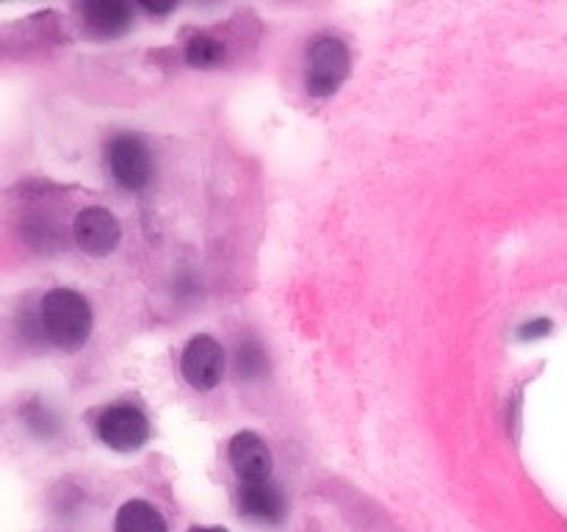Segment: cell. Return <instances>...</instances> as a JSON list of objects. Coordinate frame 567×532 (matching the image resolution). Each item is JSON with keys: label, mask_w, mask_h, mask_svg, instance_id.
Segmentation results:
<instances>
[{"label": "cell", "mask_w": 567, "mask_h": 532, "mask_svg": "<svg viewBox=\"0 0 567 532\" xmlns=\"http://www.w3.org/2000/svg\"><path fill=\"white\" fill-rule=\"evenodd\" d=\"M142 6L150 11V14H169V11L175 9V3H166V6H161V3H142Z\"/></svg>", "instance_id": "5bb4252c"}, {"label": "cell", "mask_w": 567, "mask_h": 532, "mask_svg": "<svg viewBox=\"0 0 567 532\" xmlns=\"http://www.w3.org/2000/svg\"><path fill=\"white\" fill-rule=\"evenodd\" d=\"M227 460L241 482H266L271 477V466H275L269 443L252 430H241L230 438Z\"/></svg>", "instance_id": "52a82bcc"}, {"label": "cell", "mask_w": 567, "mask_h": 532, "mask_svg": "<svg viewBox=\"0 0 567 532\" xmlns=\"http://www.w3.org/2000/svg\"><path fill=\"white\" fill-rule=\"evenodd\" d=\"M109 166L114 181L127 192H142L153 181V155L133 133L114 136L109 144Z\"/></svg>", "instance_id": "3957f363"}, {"label": "cell", "mask_w": 567, "mask_h": 532, "mask_svg": "<svg viewBox=\"0 0 567 532\" xmlns=\"http://www.w3.org/2000/svg\"><path fill=\"white\" fill-rule=\"evenodd\" d=\"M72 236H75V244L83 253L92 255V258H105V255L120 247L122 227L120 219L109 208L89 205L72 222Z\"/></svg>", "instance_id": "8992f818"}, {"label": "cell", "mask_w": 567, "mask_h": 532, "mask_svg": "<svg viewBox=\"0 0 567 532\" xmlns=\"http://www.w3.org/2000/svg\"><path fill=\"white\" fill-rule=\"evenodd\" d=\"M186 532H230L227 526H216V524H197V526H188Z\"/></svg>", "instance_id": "9a60e30c"}, {"label": "cell", "mask_w": 567, "mask_h": 532, "mask_svg": "<svg viewBox=\"0 0 567 532\" xmlns=\"http://www.w3.org/2000/svg\"><path fill=\"white\" fill-rule=\"evenodd\" d=\"M225 349L210 336H194L183 347L181 371L188 386L197 388V391H214L221 382V377H225Z\"/></svg>", "instance_id": "277c9868"}, {"label": "cell", "mask_w": 567, "mask_h": 532, "mask_svg": "<svg viewBox=\"0 0 567 532\" xmlns=\"http://www.w3.org/2000/svg\"><path fill=\"white\" fill-rule=\"evenodd\" d=\"M131 6L120 0H92L83 6V31L92 39H116L131 28Z\"/></svg>", "instance_id": "9c48e42d"}, {"label": "cell", "mask_w": 567, "mask_h": 532, "mask_svg": "<svg viewBox=\"0 0 567 532\" xmlns=\"http://www.w3.org/2000/svg\"><path fill=\"white\" fill-rule=\"evenodd\" d=\"M349 48L338 37H319L305 59V86L313 98H330L349 75Z\"/></svg>", "instance_id": "7a4b0ae2"}, {"label": "cell", "mask_w": 567, "mask_h": 532, "mask_svg": "<svg viewBox=\"0 0 567 532\" xmlns=\"http://www.w3.org/2000/svg\"><path fill=\"white\" fill-rule=\"evenodd\" d=\"M551 332V321L548 319H535V321H526L524 327L518 330L520 341H535V338H543Z\"/></svg>", "instance_id": "4fadbf2b"}, {"label": "cell", "mask_w": 567, "mask_h": 532, "mask_svg": "<svg viewBox=\"0 0 567 532\" xmlns=\"http://www.w3.org/2000/svg\"><path fill=\"white\" fill-rule=\"evenodd\" d=\"M236 369L238 375L247 377V380H258L269 371V358H266V349L260 347L255 338H244L238 341L236 349Z\"/></svg>", "instance_id": "8fae6325"}, {"label": "cell", "mask_w": 567, "mask_h": 532, "mask_svg": "<svg viewBox=\"0 0 567 532\" xmlns=\"http://www.w3.org/2000/svg\"><path fill=\"white\" fill-rule=\"evenodd\" d=\"M114 532H169V526L155 504L144 502V499H131L116 510Z\"/></svg>", "instance_id": "30bf717a"}, {"label": "cell", "mask_w": 567, "mask_h": 532, "mask_svg": "<svg viewBox=\"0 0 567 532\" xmlns=\"http://www.w3.org/2000/svg\"><path fill=\"white\" fill-rule=\"evenodd\" d=\"M238 508L255 524L277 526L286 521L288 515V502L286 493L277 482H241L238 488Z\"/></svg>", "instance_id": "ba28073f"}, {"label": "cell", "mask_w": 567, "mask_h": 532, "mask_svg": "<svg viewBox=\"0 0 567 532\" xmlns=\"http://www.w3.org/2000/svg\"><path fill=\"white\" fill-rule=\"evenodd\" d=\"M186 61L197 70H214L225 61V44L214 37H194L186 44Z\"/></svg>", "instance_id": "7c38bea8"}, {"label": "cell", "mask_w": 567, "mask_h": 532, "mask_svg": "<svg viewBox=\"0 0 567 532\" xmlns=\"http://www.w3.org/2000/svg\"><path fill=\"white\" fill-rule=\"evenodd\" d=\"M39 325L61 352H78L92 336V305L75 288H53L39 305Z\"/></svg>", "instance_id": "6da1fadb"}, {"label": "cell", "mask_w": 567, "mask_h": 532, "mask_svg": "<svg viewBox=\"0 0 567 532\" xmlns=\"http://www.w3.org/2000/svg\"><path fill=\"white\" fill-rule=\"evenodd\" d=\"M97 436L114 452H138L150 441V421L133 405H114L100 416Z\"/></svg>", "instance_id": "5b68a950"}]
</instances>
